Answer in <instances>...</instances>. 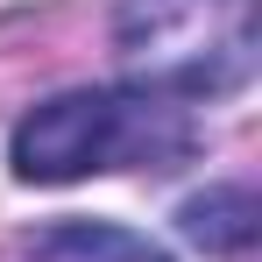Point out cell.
Returning <instances> with one entry per match:
<instances>
[{
	"mask_svg": "<svg viewBox=\"0 0 262 262\" xmlns=\"http://www.w3.org/2000/svg\"><path fill=\"white\" fill-rule=\"evenodd\" d=\"M191 149V114L142 85H78L29 106L7 135V170L21 184H78L128 163H177Z\"/></svg>",
	"mask_w": 262,
	"mask_h": 262,
	"instance_id": "1",
	"label": "cell"
},
{
	"mask_svg": "<svg viewBox=\"0 0 262 262\" xmlns=\"http://www.w3.org/2000/svg\"><path fill=\"white\" fill-rule=\"evenodd\" d=\"M114 43L156 99H227L262 64V14L255 0H121Z\"/></svg>",
	"mask_w": 262,
	"mask_h": 262,
	"instance_id": "2",
	"label": "cell"
},
{
	"mask_svg": "<svg viewBox=\"0 0 262 262\" xmlns=\"http://www.w3.org/2000/svg\"><path fill=\"white\" fill-rule=\"evenodd\" d=\"M29 255L36 262H170L149 234L114 227V220H57L29 234Z\"/></svg>",
	"mask_w": 262,
	"mask_h": 262,
	"instance_id": "3",
	"label": "cell"
},
{
	"mask_svg": "<svg viewBox=\"0 0 262 262\" xmlns=\"http://www.w3.org/2000/svg\"><path fill=\"white\" fill-rule=\"evenodd\" d=\"M255 191L248 184H220V191H199V199H184V241H199V248H213V255H241L248 241H255Z\"/></svg>",
	"mask_w": 262,
	"mask_h": 262,
	"instance_id": "4",
	"label": "cell"
}]
</instances>
